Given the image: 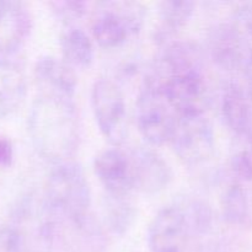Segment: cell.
I'll use <instances>...</instances> for the list:
<instances>
[{
    "instance_id": "6da1fadb",
    "label": "cell",
    "mask_w": 252,
    "mask_h": 252,
    "mask_svg": "<svg viewBox=\"0 0 252 252\" xmlns=\"http://www.w3.org/2000/svg\"><path fill=\"white\" fill-rule=\"evenodd\" d=\"M27 130L37 154L44 160L53 165L73 160L80 143L73 100L39 94L29 111Z\"/></svg>"
},
{
    "instance_id": "7a4b0ae2",
    "label": "cell",
    "mask_w": 252,
    "mask_h": 252,
    "mask_svg": "<svg viewBox=\"0 0 252 252\" xmlns=\"http://www.w3.org/2000/svg\"><path fill=\"white\" fill-rule=\"evenodd\" d=\"M43 199L57 220L90 213L91 189L83 167L74 160L53 165Z\"/></svg>"
},
{
    "instance_id": "3957f363",
    "label": "cell",
    "mask_w": 252,
    "mask_h": 252,
    "mask_svg": "<svg viewBox=\"0 0 252 252\" xmlns=\"http://www.w3.org/2000/svg\"><path fill=\"white\" fill-rule=\"evenodd\" d=\"M145 14V7L140 2H97L91 21L93 38L105 49L122 47L142 31Z\"/></svg>"
},
{
    "instance_id": "277c9868",
    "label": "cell",
    "mask_w": 252,
    "mask_h": 252,
    "mask_svg": "<svg viewBox=\"0 0 252 252\" xmlns=\"http://www.w3.org/2000/svg\"><path fill=\"white\" fill-rule=\"evenodd\" d=\"M179 118L162 89L145 78L135 103L138 129L145 142L155 147L171 142Z\"/></svg>"
},
{
    "instance_id": "5b68a950",
    "label": "cell",
    "mask_w": 252,
    "mask_h": 252,
    "mask_svg": "<svg viewBox=\"0 0 252 252\" xmlns=\"http://www.w3.org/2000/svg\"><path fill=\"white\" fill-rule=\"evenodd\" d=\"M91 107L101 134L111 144H122L128 134V115L120 85L112 79H97L91 88Z\"/></svg>"
},
{
    "instance_id": "8992f818",
    "label": "cell",
    "mask_w": 252,
    "mask_h": 252,
    "mask_svg": "<svg viewBox=\"0 0 252 252\" xmlns=\"http://www.w3.org/2000/svg\"><path fill=\"white\" fill-rule=\"evenodd\" d=\"M149 79L162 89L179 117L204 116L211 106L212 93L204 71L171 76L161 81Z\"/></svg>"
},
{
    "instance_id": "52a82bcc",
    "label": "cell",
    "mask_w": 252,
    "mask_h": 252,
    "mask_svg": "<svg viewBox=\"0 0 252 252\" xmlns=\"http://www.w3.org/2000/svg\"><path fill=\"white\" fill-rule=\"evenodd\" d=\"M170 143L175 154L185 165L197 166L212 158L216 148V135L206 116L180 117Z\"/></svg>"
},
{
    "instance_id": "ba28073f",
    "label": "cell",
    "mask_w": 252,
    "mask_h": 252,
    "mask_svg": "<svg viewBox=\"0 0 252 252\" xmlns=\"http://www.w3.org/2000/svg\"><path fill=\"white\" fill-rule=\"evenodd\" d=\"M191 238L193 236L189 223L176 203L155 214L147 234L150 252H186Z\"/></svg>"
},
{
    "instance_id": "9c48e42d",
    "label": "cell",
    "mask_w": 252,
    "mask_h": 252,
    "mask_svg": "<svg viewBox=\"0 0 252 252\" xmlns=\"http://www.w3.org/2000/svg\"><path fill=\"white\" fill-rule=\"evenodd\" d=\"M134 191L158 194L172 181V170L166 160L150 148H137L129 154Z\"/></svg>"
},
{
    "instance_id": "30bf717a",
    "label": "cell",
    "mask_w": 252,
    "mask_h": 252,
    "mask_svg": "<svg viewBox=\"0 0 252 252\" xmlns=\"http://www.w3.org/2000/svg\"><path fill=\"white\" fill-rule=\"evenodd\" d=\"M94 172L107 194L128 196L134 191L129 154L117 148L102 150L96 155Z\"/></svg>"
},
{
    "instance_id": "8fae6325",
    "label": "cell",
    "mask_w": 252,
    "mask_h": 252,
    "mask_svg": "<svg viewBox=\"0 0 252 252\" xmlns=\"http://www.w3.org/2000/svg\"><path fill=\"white\" fill-rule=\"evenodd\" d=\"M203 69L202 49L191 41H176L166 44L148 76L161 81L171 76L203 71Z\"/></svg>"
},
{
    "instance_id": "7c38bea8",
    "label": "cell",
    "mask_w": 252,
    "mask_h": 252,
    "mask_svg": "<svg viewBox=\"0 0 252 252\" xmlns=\"http://www.w3.org/2000/svg\"><path fill=\"white\" fill-rule=\"evenodd\" d=\"M207 52L218 68L225 71L241 70L248 59L245 47L231 22H220L207 33Z\"/></svg>"
},
{
    "instance_id": "4fadbf2b",
    "label": "cell",
    "mask_w": 252,
    "mask_h": 252,
    "mask_svg": "<svg viewBox=\"0 0 252 252\" xmlns=\"http://www.w3.org/2000/svg\"><path fill=\"white\" fill-rule=\"evenodd\" d=\"M33 75L41 94L73 100L78 78L75 70L63 59L53 56L41 57L34 63Z\"/></svg>"
},
{
    "instance_id": "5bb4252c",
    "label": "cell",
    "mask_w": 252,
    "mask_h": 252,
    "mask_svg": "<svg viewBox=\"0 0 252 252\" xmlns=\"http://www.w3.org/2000/svg\"><path fill=\"white\" fill-rule=\"evenodd\" d=\"M57 231H62V238L71 252L105 250V230L90 213L79 218L57 220Z\"/></svg>"
},
{
    "instance_id": "9a60e30c",
    "label": "cell",
    "mask_w": 252,
    "mask_h": 252,
    "mask_svg": "<svg viewBox=\"0 0 252 252\" xmlns=\"http://www.w3.org/2000/svg\"><path fill=\"white\" fill-rule=\"evenodd\" d=\"M32 17L24 2L0 0V53H11L24 44Z\"/></svg>"
},
{
    "instance_id": "2e32d148",
    "label": "cell",
    "mask_w": 252,
    "mask_h": 252,
    "mask_svg": "<svg viewBox=\"0 0 252 252\" xmlns=\"http://www.w3.org/2000/svg\"><path fill=\"white\" fill-rule=\"evenodd\" d=\"M221 117L226 127L239 137H250L252 100L243 84L231 80L224 86L220 98Z\"/></svg>"
},
{
    "instance_id": "e0dca14e",
    "label": "cell",
    "mask_w": 252,
    "mask_h": 252,
    "mask_svg": "<svg viewBox=\"0 0 252 252\" xmlns=\"http://www.w3.org/2000/svg\"><path fill=\"white\" fill-rule=\"evenodd\" d=\"M27 80L16 62L0 58V118L14 113L25 101Z\"/></svg>"
},
{
    "instance_id": "ac0fdd59",
    "label": "cell",
    "mask_w": 252,
    "mask_h": 252,
    "mask_svg": "<svg viewBox=\"0 0 252 252\" xmlns=\"http://www.w3.org/2000/svg\"><path fill=\"white\" fill-rule=\"evenodd\" d=\"M63 61L73 69H85L91 65L95 57L93 39L78 25H64L59 36Z\"/></svg>"
},
{
    "instance_id": "d6986e66",
    "label": "cell",
    "mask_w": 252,
    "mask_h": 252,
    "mask_svg": "<svg viewBox=\"0 0 252 252\" xmlns=\"http://www.w3.org/2000/svg\"><path fill=\"white\" fill-rule=\"evenodd\" d=\"M196 4L189 0H167L159 4L158 22L154 38L159 43H165L177 31L185 27L193 15Z\"/></svg>"
},
{
    "instance_id": "ffe728a7",
    "label": "cell",
    "mask_w": 252,
    "mask_h": 252,
    "mask_svg": "<svg viewBox=\"0 0 252 252\" xmlns=\"http://www.w3.org/2000/svg\"><path fill=\"white\" fill-rule=\"evenodd\" d=\"M103 211L106 226L115 235H125L137 220V208L130 194L113 196L106 193Z\"/></svg>"
},
{
    "instance_id": "44dd1931",
    "label": "cell",
    "mask_w": 252,
    "mask_h": 252,
    "mask_svg": "<svg viewBox=\"0 0 252 252\" xmlns=\"http://www.w3.org/2000/svg\"><path fill=\"white\" fill-rule=\"evenodd\" d=\"M220 208L224 219L233 225H244L250 218V207L241 182L231 180L220 193Z\"/></svg>"
},
{
    "instance_id": "7402d4cb",
    "label": "cell",
    "mask_w": 252,
    "mask_h": 252,
    "mask_svg": "<svg viewBox=\"0 0 252 252\" xmlns=\"http://www.w3.org/2000/svg\"><path fill=\"white\" fill-rule=\"evenodd\" d=\"M176 204L184 212L192 236H204L211 233L213 228V211L206 202L186 197L176 202Z\"/></svg>"
},
{
    "instance_id": "603a6c76",
    "label": "cell",
    "mask_w": 252,
    "mask_h": 252,
    "mask_svg": "<svg viewBox=\"0 0 252 252\" xmlns=\"http://www.w3.org/2000/svg\"><path fill=\"white\" fill-rule=\"evenodd\" d=\"M231 25L238 32L246 54L252 57V2H240L231 11Z\"/></svg>"
},
{
    "instance_id": "cb8c5ba5",
    "label": "cell",
    "mask_w": 252,
    "mask_h": 252,
    "mask_svg": "<svg viewBox=\"0 0 252 252\" xmlns=\"http://www.w3.org/2000/svg\"><path fill=\"white\" fill-rule=\"evenodd\" d=\"M52 11L57 19L63 21L64 25H75L76 21L83 19L88 12L89 4L78 0H63V1L49 2Z\"/></svg>"
},
{
    "instance_id": "d4e9b609",
    "label": "cell",
    "mask_w": 252,
    "mask_h": 252,
    "mask_svg": "<svg viewBox=\"0 0 252 252\" xmlns=\"http://www.w3.org/2000/svg\"><path fill=\"white\" fill-rule=\"evenodd\" d=\"M230 171L239 182L252 181V143L251 147L238 150L230 159Z\"/></svg>"
},
{
    "instance_id": "484cf974",
    "label": "cell",
    "mask_w": 252,
    "mask_h": 252,
    "mask_svg": "<svg viewBox=\"0 0 252 252\" xmlns=\"http://www.w3.org/2000/svg\"><path fill=\"white\" fill-rule=\"evenodd\" d=\"M0 252H26V243L15 225L0 226Z\"/></svg>"
},
{
    "instance_id": "4316f807",
    "label": "cell",
    "mask_w": 252,
    "mask_h": 252,
    "mask_svg": "<svg viewBox=\"0 0 252 252\" xmlns=\"http://www.w3.org/2000/svg\"><path fill=\"white\" fill-rule=\"evenodd\" d=\"M14 160V145L6 137H0V166H10Z\"/></svg>"
},
{
    "instance_id": "83f0119b",
    "label": "cell",
    "mask_w": 252,
    "mask_h": 252,
    "mask_svg": "<svg viewBox=\"0 0 252 252\" xmlns=\"http://www.w3.org/2000/svg\"><path fill=\"white\" fill-rule=\"evenodd\" d=\"M241 71H243L244 75L243 85L244 88H245L248 95L250 96V98L252 100V57H249V58L246 59Z\"/></svg>"
},
{
    "instance_id": "f1b7e54d",
    "label": "cell",
    "mask_w": 252,
    "mask_h": 252,
    "mask_svg": "<svg viewBox=\"0 0 252 252\" xmlns=\"http://www.w3.org/2000/svg\"><path fill=\"white\" fill-rule=\"evenodd\" d=\"M249 138H250V140H251V143H252V128H251V133H250V137H249Z\"/></svg>"
}]
</instances>
